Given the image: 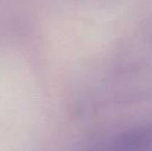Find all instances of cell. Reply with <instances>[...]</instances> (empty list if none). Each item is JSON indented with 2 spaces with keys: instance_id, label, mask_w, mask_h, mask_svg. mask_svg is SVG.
<instances>
[{
  "instance_id": "cell-1",
  "label": "cell",
  "mask_w": 152,
  "mask_h": 151,
  "mask_svg": "<svg viewBox=\"0 0 152 151\" xmlns=\"http://www.w3.org/2000/svg\"><path fill=\"white\" fill-rule=\"evenodd\" d=\"M111 148L118 151L152 149V126L139 127L116 136L111 142Z\"/></svg>"
}]
</instances>
